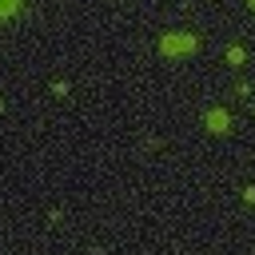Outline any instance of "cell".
Segmentation results:
<instances>
[{"mask_svg":"<svg viewBox=\"0 0 255 255\" xmlns=\"http://www.w3.org/2000/svg\"><path fill=\"white\" fill-rule=\"evenodd\" d=\"M251 4H255V0H251Z\"/></svg>","mask_w":255,"mask_h":255,"instance_id":"obj_2","label":"cell"},{"mask_svg":"<svg viewBox=\"0 0 255 255\" xmlns=\"http://www.w3.org/2000/svg\"><path fill=\"white\" fill-rule=\"evenodd\" d=\"M16 4H20V0H0V16H12V12H16Z\"/></svg>","mask_w":255,"mask_h":255,"instance_id":"obj_1","label":"cell"}]
</instances>
